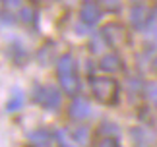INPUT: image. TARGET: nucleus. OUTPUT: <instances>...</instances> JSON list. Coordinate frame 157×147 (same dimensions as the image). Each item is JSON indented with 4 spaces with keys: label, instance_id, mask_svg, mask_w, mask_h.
Returning <instances> with one entry per match:
<instances>
[{
    "label": "nucleus",
    "instance_id": "nucleus-11",
    "mask_svg": "<svg viewBox=\"0 0 157 147\" xmlns=\"http://www.w3.org/2000/svg\"><path fill=\"white\" fill-rule=\"evenodd\" d=\"M21 105H23V97H21V95H16L12 101H8L6 108H8V110H16V108H20Z\"/></svg>",
    "mask_w": 157,
    "mask_h": 147
},
{
    "label": "nucleus",
    "instance_id": "nucleus-16",
    "mask_svg": "<svg viewBox=\"0 0 157 147\" xmlns=\"http://www.w3.org/2000/svg\"><path fill=\"white\" fill-rule=\"evenodd\" d=\"M47 138H49V136H47V132H39V134H35V136H33V139H37L39 143L41 141H47Z\"/></svg>",
    "mask_w": 157,
    "mask_h": 147
},
{
    "label": "nucleus",
    "instance_id": "nucleus-9",
    "mask_svg": "<svg viewBox=\"0 0 157 147\" xmlns=\"http://www.w3.org/2000/svg\"><path fill=\"white\" fill-rule=\"evenodd\" d=\"M120 68V60L114 56V54H107V56L101 58V70L105 72H117Z\"/></svg>",
    "mask_w": 157,
    "mask_h": 147
},
{
    "label": "nucleus",
    "instance_id": "nucleus-3",
    "mask_svg": "<svg viewBox=\"0 0 157 147\" xmlns=\"http://www.w3.org/2000/svg\"><path fill=\"white\" fill-rule=\"evenodd\" d=\"M101 37H103L111 47H118V45H122L126 41V31H124L122 25H118V23H109V25L103 27Z\"/></svg>",
    "mask_w": 157,
    "mask_h": 147
},
{
    "label": "nucleus",
    "instance_id": "nucleus-8",
    "mask_svg": "<svg viewBox=\"0 0 157 147\" xmlns=\"http://www.w3.org/2000/svg\"><path fill=\"white\" fill-rule=\"evenodd\" d=\"M56 72H58V76L76 74V62H74V58H72L70 54H64V56H60L58 64H56Z\"/></svg>",
    "mask_w": 157,
    "mask_h": 147
},
{
    "label": "nucleus",
    "instance_id": "nucleus-17",
    "mask_svg": "<svg viewBox=\"0 0 157 147\" xmlns=\"http://www.w3.org/2000/svg\"><path fill=\"white\" fill-rule=\"evenodd\" d=\"M103 128H105V134H117V132H118L117 126H113V124H105ZM101 132H103V130H101Z\"/></svg>",
    "mask_w": 157,
    "mask_h": 147
},
{
    "label": "nucleus",
    "instance_id": "nucleus-4",
    "mask_svg": "<svg viewBox=\"0 0 157 147\" xmlns=\"http://www.w3.org/2000/svg\"><path fill=\"white\" fill-rule=\"evenodd\" d=\"M80 17H82L83 23H87V25H93V23H97L99 17H101L99 6L95 4V2H91V0H89V2H83L82 10H80Z\"/></svg>",
    "mask_w": 157,
    "mask_h": 147
},
{
    "label": "nucleus",
    "instance_id": "nucleus-19",
    "mask_svg": "<svg viewBox=\"0 0 157 147\" xmlns=\"http://www.w3.org/2000/svg\"><path fill=\"white\" fill-rule=\"evenodd\" d=\"M153 68H155V72H157V58L153 60Z\"/></svg>",
    "mask_w": 157,
    "mask_h": 147
},
{
    "label": "nucleus",
    "instance_id": "nucleus-10",
    "mask_svg": "<svg viewBox=\"0 0 157 147\" xmlns=\"http://www.w3.org/2000/svg\"><path fill=\"white\" fill-rule=\"evenodd\" d=\"M74 139L78 143H86L87 141V128H78L74 132Z\"/></svg>",
    "mask_w": 157,
    "mask_h": 147
},
{
    "label": "nucleus",
    "instance_id": "nucleus-21",
    "mask_svg": "<svg viewBox=\"0 0 157 147\" xmlns=\"http://www.w3.org/2000/svg\"><path fill=\"white\" fill-rule=\"evenodd\" d=\"M0 8H2V0H0Z\"/></svg>",
    "mask_w": 157,
    "mask_h": 147
},
{
    "label": "nucleus",
    "instance_id": "nucleus-13",
    "mask_svg": "<svg viewBox=\"0 0 157 147\" xmlns=\"http://www.w3.org/2000/svg\"><path fill=\"white\" fill-rule=\"evenodd\" d=\"M20 17H21L23 21H31V20H33V10H31V8H21Z\"/></svg>",
    "mask_w": 157,
    "mask_h": 147
},
{
    "label": "nucleus",
    "instance_id": "nucleus-18",
    "mask_svg": "<svg viewBox=\"0 0 157 147\" xmlns=\"http://www.w3.org/2000/svg\"><path fill=\"white\" fill-rule=\"evenodd\" d=\"M17 2H20V0H8V4H10V6H17Z\"/></svg>",
    "mask_w": 157,
    "mask_h": 147
},
{
    "label": "nucleus",
    "instance_id": "nucleus-1",
    "mask_svg": "<svg viewBox=\"0 0 157 147\" xmlns=\"http://www.w3.org/2000/svg\"><path fill=\"white\" fill-rule=\"evenodd\" d=\"M91 91H93V95L97 97L99 101H103V103H113L114 101V97H117V81L111 77H95L93 81H91Z\"/></svg>",
    "mask_w": 157,
    "mask_h": 147
},
{
    "label": "nucleus",
    "instance_id": "nucleus-14",
    "mask_svg": "<svg viewBox=\"0 0 157 147\" xmlns=\"http://www.w3.org/2000/svg\"><path fill=\"white\" fill-rule=\"evenodd\" d=\"M147 95H149V99L157 105V85H149V87H147Z\"/></svg>",
    "mask_w": 157,
    "mask_h": 147
},
{
    "label": "nucleus",
    "instance_id": "nucleus-2",
    "mask_svg": "<svg viewBox=\"0 0 157 147\" xmlns=\"http://www.w3.org/2000/svg\"><path fill=\"white\" fill-rule=\"evenodd\" d=\"M35 101L45 108H58L60 107V91L52 85H41L35 89Z\"/></svg>",
    "mask_w": 157,
    "mask_h": 147
},
{
    "label": "nucleus",
    "instance_id": "nucleus-7",
    "mask_svg": "<svg viewBox=\"0 0 157 147\" xmlns=\"http://www.w3.org/2000/svg\"><path fill=\"white\" fill-rule=\"evenodd\" d=\"M60 77V85L68 95H76L80 91V81H78L76 74H68V76H58Z\"/></svg>",
    "mask_w": 157,
    "mask_h": 147
},
{
    "label": "nucleus",
    "instance_id": "nucleus-5",
    "mask_svg": "<svg viewBox=\"0 0 157 147\" xmlns=\"http://www.w3.org/2000/svg\"><path fill=\"white\" fill-rule=\"evenodd\" d=\"M149 16H151V12H149L146 6H134V8L130 10V21H132V25L138 27V29L147 25Z\"/></svg>",
    "mask_w": 157,
    "mask_h": 147
},
{
    "label": "nucleus",
    "instance_id": "nucleus-12",
    "mask_svg": "<svg viewBox=\"0 0 157 147\" xmlns=\"http://www.w3.org/2000/svg\"><path fill=\"white\" fill-rule=\"evenodd\" d=\"M101 4L107 10H118L120 8V0H101Z\"/></svg>",
    "mask_w": 157,
    "mask_h": 147
},
{
    "label": "nucleus",
    "instance_id": "nucleus-20",
    "mask_svg": "<svg viewBox=\"0 0 157 147\" xmlns=\"http://www.w3.org/2000/svg\"><path fill=\"white\" fill-rule=\"evenodd\" d=\"M62 147H70V145H66V143H64V145H62Z\"/></svg>",
    "mask_w": 157,
    "mask_h": 147
},
{
    "label": "nucleus",
    "instance_id": "nucleus-15",
    "mask_svg": "<svg viewBox=\"0 0 157 147\" xmlns=\"http://www.w3.org/2000/svg\"><path fill=\"white\" fill-rule=\"evenodd\" d=\"M99 147H118V143H117V141H114V139H113V138H105V139H103V141H101V143H99Z\"/></svg>",
    "mask_w": 157,
    "mask_h": 147
},
{
    "label": "nucleus",
    "instance_id": "nucleus-6",
    "mask_svg": "<svg viewBox=\"0 0 157 147\" xmlns=\"http://www.w3.org/2000/svg\"><path fill=\"white\" fill-rule=\"evenodd\" d=\"M89 103L87 101H83V99H76L74 103L70 105V116L72 118H76V120H83V118H87L89 116Z\"/></svg>",
    "mask_w": 157,
    "mask_h": 147
}]
</instances>
